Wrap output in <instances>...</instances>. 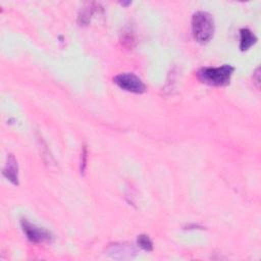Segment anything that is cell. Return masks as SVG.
<instances>
[{
  "label": "cell",
  "instance_id": "6da1fadb",
  "mask_svg": "<svg viewBox=\"0 0 261 261\" xmlns=\"http://www.w3.org/2000/svg\"><path fill=\"white\" fill-rule=\"evenodd\" d=\"M192 32L195 40L199 43L209 42L214 34V20L206 11H197L192 17Z\"/></svg>",
  "mask_w": 261,
  "mask_h": 261
},
{
  "label": "cell",
  "instance_id": "7a4b0ae2",
  "mask_svg": "<svg viewBox=\"0 0 261 261\" xmlns=\"http://www.w3.org/2000/svg\"><path fill=\"white\" fill-rule=\"evenodd\" d=\"M233 70L234 68L229 64L220 67H204L198 71V77L212 86H224L229 83Z\"/></svg>",
  "mask_w": 261,
  "mask_h": 261
},
{
  "label": "cell",
  "instance_id": "3957f363",
  "mask_svg": "<svg viewBox=\"0 0 261 261\" xmlns=\"http://www.w3.org/2000/svg\"><path fill=\"white\" fill-rule=\"evenodd\" d=\"M113 81L120 89L130 93L141 94L146 91L145 84L142 82L141 79H139L134 73H129V72L119 73L114 76Z\"/></svg>",
  "mask_w": 261,
  "mask_h": 261
},
{
  "label": "cell",
  "instance_id": "277c9868",
  "mask_svg": "<svg viewBox=\"0 0 261 261\" xmlns=\"http://www.w3.org/2000/svg\"><path fill=\"white\" fill-rule=\"evenodd\" d=\"M21 227L27 238L33 243H50L52 240L50 231L31 223L27 219L21 220Z\"/></svg>",
  "mask_w": 261,
  "mask_h": 261
},
{
  "label": "cell",
  "instance_id": "5b68a950",
  "mask_svg": "<svg viewBox=\"0 0 261 261\" xmlns=\"http://www.w3.org/2000/svg\"><path fill=\"white\" fill-rule=\"evenodd\" d=\"M108 252V254L115 259H132L136 254V250L130 245L125 244L112 245Z\"/></svg>",
  "mask_w": 261,
  "mask_h": 261
},
{
  "label": "cell",
  "instance_id": "8992f818",
  "mask_svg": "<svg viewBox=\"0 0 261 261\" xmlns=\"http://www.w3.org/2000/svg\"><path fill=\"white\" fill-rule=\"evenodd\" d=\"M3 175L13 185H18V166L15 157L8 154L5 166L3 168Z\"/></svg>",
  "mask_w": 261,
  "mask_h": 261
},
{
  "label": "cell",
  "instance_id": "52a82bcc",
  "mask_svg": "<svg viewBox=\"0 0 261 261\" xmlns=\"http://www.w3.org/2000/svg\"><path fill=\"white\" fill-rule=\"evenodd\" d=\"M240 35H241L240 49L242 51L248 50L257 41V38L255 37V35L249 29H242L240 31Z\"/></svg>",
  "mask_w": 261,
  "mask_h": 261
},
{
  "label": "cell",
  "instance_id": "ba28073f",
  "mask_svg": "<svg viewBox=\"0 0 261 261\" xmlns=\"http://www.w3.org/2000/svg\"><path fill=\"white\" fill-rule=\"evenodd\" d=\"M121 42L125 47L128 48H133L134 43H135V36L133 34V31L127 29L126 31H124L122 33V37H121Z\"/></svg>",
  "mask_w": 261,
  "mask_h": 261
},
{
  "label": "cell",
  "instance_id": "9c48e42d",
  "mask_svg": "<svg viewBox=\"0 0 261 261\" xmlns=\"http://www.w3.org/2000/svg\"><path fill=\"white\" fill-rule=\"evenodd\" d=\"M138 245L144 249L145 251H152L153 250V244L150 238L146 234H141L138 238Z\"/></svg>",
  "mask_w": 261,
  "mask_h": 261
},
{
  "label": "cell",
  "instance_id": "30bf717a",
  "mask_svg": "<svg viewBox=\"0 0 261 261\" xmlns=\"http://www.w3.org/2000/svg\"><path fill=\"white\" fill-rule=\"evenodd\" d=\"M83 159H82V163H81V170L84 171L85 168H86V159H87V150L86 148H84V152H83V155H82Z\"/></svg>",
  "mask_w": 261,
  "mask_h": 261
}]
</instances>
